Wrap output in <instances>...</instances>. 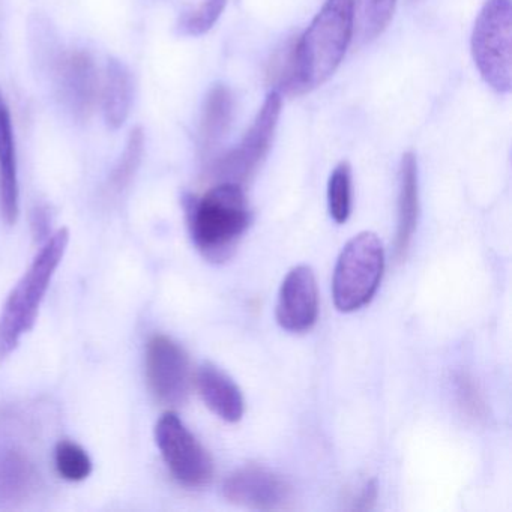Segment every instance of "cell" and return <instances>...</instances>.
<instances>
[{
	"label": "cell",
	"mask_w": 512,
	"mask_h": 512,
	"mask_svg": "<svg viewBox=\"0 0 512 512\" xmlns=\"http://www.w3.org/2000/svg\"><path fill=\"white\" fill-rule=\"evenodd\" d=\"M353 38V0H326L278 71L280 88L301 95L331 79Z\"/></svg>",
	"instance_id": "1"
},
{
	"label": "cell",
	"mask_w": 512,
	"mask_h": 512,
	"mask_svg": "<svg viewBox=\"0 0 512 512\" xmlns=\"http://www.w3.org/2000/svg\"><path fill=\"white\" fill-rule=\"evenodd\" d=\"M191 239L212 263L229 260L250 226L251 212L241 185L221 182L202 199H187Z\"/></svg>",
	"instance_id": "2"
},
{
	"label": "cell",
	"mask_w": 512,
	"mask_h": 512,
	"mask_svg": "<svg viewBox=\"0 0 512 512\" xmlns=\"http://www.w3.org/2000/svg\"><path fill=\"white\" fill-rule=\"evenodd\" d=\"M68 242L67 229L53 233L8 296L0 311V361L7 359L17 349L23 335L34 328L41 302L64 259Z\"/></svg>",
	"instance_id": "3"
},
{
	"label": "cell",
	"mask_w": 512,
	"mask_h": 512,
	"mask_svg": "<svg viewBox=\"0 0 512 512\" xmlns=\"http://www.w3.org/2000/svg\"><path fill=\"white\" fill-rule=\"evenodd\" d=\"M385 271V250L379 236H353L338 256L332 278L334 304L341 313L361 310L376 295Z\"/></svg>",
	"instance_id": "4"
},
{
	"label": "cell",
	"mask_w": 512,
	"mask_h": 512,
	"mask_svg": "<svg viewBox=\"0 0 512 512\" xmlns=\"http://www.w3.org/2000/svg\"><path fill=\"white\" fill-rule=\"evenodd\" d=\"M511 0H485L472 32V56L484 82L499 94L511 91Z\"/></svg>",
	"instance_id": "5"
},
{
	"label": "cell",
	"mask_w": 512,
	"mask_h": 512,
	"mask_svg": "<svg viewBox=\"0 0 512 512\" xmlns=\"http://www.w3.org/2000/svg\"><path fill=\"white\" fill-rule=\"evenodd\" d=\"M155 440L172 475L188 488H202L214 476V461L175 412H166L155 427Z\"/></svg>",
	"instance_id": "6"
},
{
	"label": "cell",
	"mask_w": 512,
	"mask_h": 512,
	"mask_svg": "<svg viewBox=\"0 0 512 512\" xmlns=\"http://www.w3.org/2000/svg\"><path fill=\"white\" fill-rule=\"evenodd\" d=\"M280 115L281 95L278 91H272L238 148L224 155L215 166L221 181L242 185L256 172L271 149Z\"/></svg>",
	"instance_id": "7"
},
{
	"label": "cell",
	"mask_w": 512,
	"mask_h": 512,
	"mask_svg": "<svg viewBox=\"0 0 512 512\" xmlns=\"http://www.w3.org/2000/svg\"><path fill=\"white\" fill-rule=\"evenodd\" d=\"M146 377L158 401L181 406L190 392V362L187 353L167 335H155L146 350Z\"/></svg>",
	"instance_id": "8"
},
{
	"label": "cell",
	"mask_w": 512,
	"mask_h": 512,
	"mask_svg": "<svg viewBox=\"0 0 512 512\" xmlns=\"http://www.w3.org/2000/svg\"><path fill=\"white\" fill-rule=\"evenodd\" d=\"M223 496L244 508L280 511L289 508L293 490L280 473L259 464H248L227 476Z\"/></svg>",
	"instance_id": "9"
},
{
	"label": "cell",
	"mask_w": 512,
	"mask_h": 512,
	"mask_svg": "<svg viewBox=\"0 0 512 512\" xmlns=\"http://www.w3.org/2000/svg\"><path fill=\"white\" fill-rule=\"evenodd\" d=\"M275 317L278 325L293 334L310 331L319 317V290L310 266L290 269L278 292Z\"/></svg>",
	"instance_id": "10"
},
{
	"label": "cell",
	"mask_w": 512,
	"mask_h": 512,
	"mask_svg": "<svg viewBox=\"0 0 512 512\" xmlns=\"http://www.w3.org/2000/svg\"><path fill=\"white\" fill-rule=\"evenodd\" d=\"M19 172L10 107L0 91V214L10 226L19 217Z\"/></svg>",
	"instance_id": "11"
},
{
	"label": "cell",
	"mask_w": 512,
	"mask_h": 512,
	"mask_svg": "<svg viewBox=\"0 0 512 512\" xmlns=\"http://www.w3.org/2000/svg\"><path fill=\"white\" fill-rule=\"evenodd\" d=\"M196 383L200 397L218 418L230 424L241 421L245 410L244 395L229 374L206 362L197 371Z\"/></svg>",
	"instance_id": "12"
},
{
	"label": "cell",
	"mask_w": 512,
	"mask_h": 512,
	"mask_svg": "<svg viewBox=\"0 0 512 512\" xmlns=\"http://www.w3.org/2000/svg\"><path fill=\"white\" fill-rule=\"evenodd\" d=\"M397 209L395 257L403 260L412 244L419 218L418 163L412 152H407L401 158Z\"/></svg>",
	"instance_id": "13"
},
{
	"label": "cell",
	"mask_w": 512,
	"mask_h": 512,
	"mask_svg": "<svg viewBox=\"0 0 512 512\" xmlns=\"http://www.w3.org/2000/svg\"><path fill=\"white\" fill-rule=\"evenodd\" d=\"M133 103V79L118 59H110L104 83L103 109L107 125L118 130L127 121Z\"/></svg>",
	"instance_id": "14"
},
{
	"label": "cell",
	"mask_w": 512,
	"mask_h": 512,
	"mask_svg": "<svg viewBox=\"0 0 512 512\" xmlns=\"http://www.w3.org/2000/svg\"><path fill=\"white\" fill-rule=\"evenodd\" d=\"M62 86L67 100L77 113L85 115L91 110L97 91V73L88 53H74L62 67Z\"/></svg>",
	"instance_id": "15"
},
{
	"label": "cell",
	"mask_w": 512,
	"mask_h": 512,
	"mask_svg": "<svg viewBox=\"0 0 512 512\" xmlns=\"http://www.w3.org/2000/svg\"><path fill=\"white\" fill-rule=\"evenodd\" d=\"M233 118V97L229 88L215 85L209 91L200 121V140L203 148L211 149L223 140Z\"/></svg>",
	"instance_id": "16"
},
{
	"label": "cell",
	"mask_w": 512,
	"mask_h": 512,
	"mask_svg": "<svg viewBox=\"0 0 512 512\" xmlns=\"http://www.w3.org/2000/svg\"><path fill=\"white\" fill-rule=\"evenodd\" d=\"M397 0H353V34L359 43H371L385 32Z\"/></svg>",
	"instance_id": "17"
},
{
	"label": "cell",
	"mask_w": 512,
	"mask_h": 512,
	"mask_svg": "<svg viewBox=\"0 0 512 512\" xmlns=\"http://www.w3.org/2000/svg\"><path fill=\"white\" fill-rule=\"evenodd\" d=\"M328 209L332 220L344 224L352 212V169L347 161L332 170L328 182Z\"/></svg>",
	"instance_id": "18"
},
{
	"label": "cell",
	"mask_w": 512,
	"mask_h": 512,
	"mask_svg": "<svg viewBox=\"0 0 512 512\" xmlns=\"http://www.w3.org/2000/svg\"><path fill=\"white\" fill-rule=\"evenodd\" d=\"M227 0H203L199 7L182 14L178 31L187 37H200L214 28L226 8Z\"/></svg>",
	"instance_id": "19"
},
{
	"label": "cell",
	"mask_w": 512,
	"mask_h": 512,
	"mask_svg": "<svg viewBox=\"0 0 512 512\" xmlns=\"http://www.w3.org/2000/svg\"><path fill=\"white\" fill-rule=\"evenodd\" d=\"M55 461L59 475L68 481H83L91 475V458L88 452L77 443L68 442V440L59 443L56 446Z\"/></svg>",
	"instance_id": "20"
},
{
	"label": "cell",
	"mask_w": 512,
	"mask_h": 512,
	"mask_svg": "<svg viewBox=\"0 0 512 512\" xmlns=\"http://www.w3.org/2000/svg\"><path fill=\"white\" fill-rule=\"evenodd\" d=\"M143 146H145V134H143L142 128H134L131 131L121 161H119L118 167L113 173V182L119 187L127 184L133 173L136 172L137 167H139L140 160H142Z\"/></svg>",
	"instance_id": "21"
},
{
	"label": "cell",
	"mask_w": 512,
	"mask_h": 512,
	"mask_svg": "<svg viewBox=\"0 0 512 512\" xmlns=\"http://www.w3.org/2000/svg\"><path fill=\"white\" fill-rule=\"evenodd\" d=\"M457 397L458 403L467 415L475 419L485 418L487 409H485L484 398H482L478 386L466 374L457 377Z\"/></svg>",
	"instance_id": "22"
},
{
	"label": "cell",
	"mask_w": 512,
	"mask_h": 512,
	"mask_svg": "<svg viewBox=\"0 0 512 512\" xmlns=\"http://www.w3.org/2000/svg\"><path fill=\"white\" fill-rule=\"evenodd\" d=\"M377 499V484L376 481H370L365 484L362 488L361 494H359L358 502H356L355 508L359 511H367L371 509L376 503Z\"/></svg>",
	"instance_id": "23"
}]
</instances>
